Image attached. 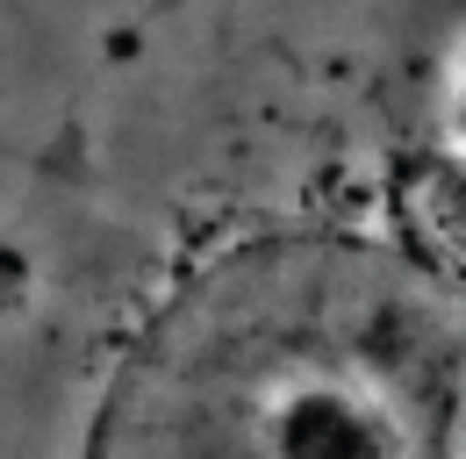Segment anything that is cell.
I'll list each match as a JSON object with an SVG mask.
<instances>
[{"label": "cell", "instance_id": "1", "mask_svg": "<svg viewBox=\"0 0 466 459\" xmlns=\"http://www.w3.org/2000/svg\"><path fill=\"white\" fill-rule=\"evenodd\" d=\"M0 459H466V108L166 0L0 209Z\"/></svg>", "mask_w": 466, "mask_h": 459}, {"label": "cell", "instance_id": "2", "mask_svg": "<svg viewBox=\"0 0 466 459\" xmlns=\"http://www.w3.org/2000/svg\"><path fill=\"white\" fill-rule=\"evenodd\" d=\"M166 0H0V209L58 151L108 57Z\"/></svg>", "mask_w": 466, "mask_h": 459}]
</instances>
